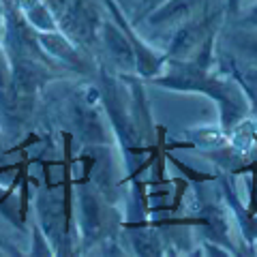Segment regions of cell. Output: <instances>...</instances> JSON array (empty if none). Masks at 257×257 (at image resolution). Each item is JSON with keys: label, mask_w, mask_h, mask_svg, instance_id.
I'll use <instances>...</instances> for the list:
<instances>
[{"label": "cell", "mask_w": 257, "mask_h": 257, "mask_svg": "<svg viewBox=\"0 0 257 257\" xmlns=\"http://www.w3.org/2000/svg\"><path fill=\"white\" fill-rule=\"evenodd\" d=\"M204 30H206V22H195V24H189V26H182L176 32V37L172 41V54L176 56L187 54L195 45H199V41L204 37Z\"/></svg>", "instance_id": "obj_1"}, {"label": "cell", "mask_w": 257, "mask_h": 257, "mask_svg": "<svg viewBox=\"0 0 257 257\" xmlns=\"http://www.w3.org/2000/svg\"><path fill=\"white\" fill-rule=\"evenodd\" d=\"M105 43H107V50L109 54L116 58L118 64H126L133 60V54H131V45H128L122 37H120V32L114 28V26H105Z\"/></svg>", "instance_id": "obj_2"}, {"label": "cell", "mask_w": 257, "mask_h": 257, "mask_svg": "<svg viewBox=\"0 0 257 257\" xmlns=\"http://www.w3.org/2000/svg\"><path fill=\"white\" fill-rule=\"evenodd\" d=\"M7 77H9V67H7V62L3 58V54H0V86L7 84Z\"/></svg>", "instance_id": "obj_3"}, {"label": "cell", "mask_w": 257, "mask_h": 257, "mask_svg": "<svg viewBox=\"0 0 257 257\" xmlns=\"http://www.w3.org/2000/svg\"><path fill=\"white\" fill-rule=\"evenodd\" d=\"M246 20H251V22H255V24H257V9L251 13V18H246Z\"/></svg>", "instance_id": "obj_4"}, {"label": "cell", "mask_w": 257, "mask_h": 257, "mask_svg": "<svg viewBox=\"0 0 257 257\" xmlns=\"http://www.w3.org/2000/svg\"><path fill=\"white\" fill-rule=\"evenodd\" d=\"M148 3H150V5H157V3H159V0H148Z\"/></svg>", "instance_id": "obj_5"}]
</instances>
